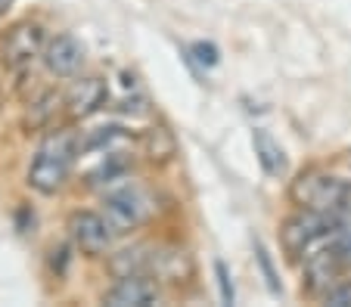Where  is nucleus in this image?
<instances>
[{"instance_id": "obj_1", "label": "nucleus", "mask_w": 351, "mask_h": 307, "mask_svg": "<svg viewBox=\"0 0 351 307\" xmlns=\"http://www.w3.org/2000/svg\"><path fill=\"white\" fill-rule=\"evenodd\" d=\"M351 224V214L326 211V208H302V214L289 217L280 230V242L292 258H311L314 252L332 242Z\"/></svg>"}, {"instance_id": "obj_2", "label": "nucleus", "mask_w": 351, "mask_h": 307, "mask_svg": "<svg viewBox=\"0 0 351 307\" xmlns=\"http://www.w3.org/2000/svg\"><path fill=\"white\" fill-rule=\"evenodd\" d=\"M78 137L72 131H53L40 140L32 165H28V187L40 196H53L66 187L72 165L78 159Z\"/></svg>"}, {"instance_id": "obj_3", "label": "nucleus", "mask_w": 351, "mask_h": 307, "mask_svg": "<svg viewBox=\"0 0 351 307\" xmlns=\"http://www.w3.org/2000/svg\"><path fill=\"white\" fill-rule=\"evenodd\" d=\"M345 270H351V224L320 252L305 258V292L324 295L332 282L342 280Z\"/></svg>"}, {"instance_id": "obj_4", "label": "nucleus", "mask_w": 351, "mask_h": 307, "mask_svg": "<svg viewBox=\"0 0 351 307\" xmlns=\"http://www.w3.org/2000/svg\"><path fill=\"white\" fill-rule=\"evenodd\" d=\"M156 211V199L146 193L143 187H119V189H109L103 196V214H106L112 227L119 233H128V230L140 227L153 217Z\"/></svg>"}, {"instance_id": "obj_5", "label": "nucleus", "mask_w": 351, "mask_h": 307, "mask_svg": "<svg viewBox=\"0 0 351 307\" xmlns=\"http://www.w3.org/2000/svg\"><path fill=\"white\" fill-rule=\"evenodd\" d=\"M342 189H345V181L342 177H336V174L305 171V174H298L295 181H292L289 199L295 202L298 208H326V211H339Z\"/></svg>"}, {"instance_id": "obj_6", "label": "nucleus", "mask_w": 351, "mask_h": 307, "mask_svg": "<svg viewBox=\"0 0 351 307\" xmlns=\"http://www.w3.org/2000/svg\"><path fill=\"white\" fill-rule=\"evenodd\" d=\"M119 230L112 227L106 214H97V211H75L69 217V236H72L75 248L84 254H103L109 252L112 245V236Z\"/></svg>"}, {"instance_id": "obj_7", "label": "nucleus", "mask_w": 351, "mask_h": 307, "mask_svg": "<svg viewBox=\"0 0 351 307\" xmlns=\"http://www.w3.org/2000/svg\"><path fill=\"white\" fill-rule=\"evenodd\" d=\"M156 301H159V286L153 282V276L143 273L119 276V282L103 295V304L109 307H149Z\"/></svg>"}, {"instance_id": "obj_8", "label": "nucleus", "mask_w": 351, "mask_h": 307, "mask_svg": "<svg viewBox=\"0 0 351 307\" xmlns=\"http://www.w3.org/2000/svg\"><path fill=\"white\" fill-rule=\"evenodd\" d=\"M44 62L50 68V75H56V78H75L84 66V44L75 34H60V38L47 44Z\"/></svg>"}, {"instance_id": "obj_9", "label": "nucleus", "mask_w": 351, "mask_h": 307, "mask_svg": "<svg viewBox=\"0 0 351 307\" xmlns=\"http://www.w3.org/2000/svg\"><path fill=\"white\" fill-rule=\"evenodd\" d=\"M40 50H44V25H38V22H25V25L13 28V31L7 34L3 59H7L13 68H22L32 59H38Z\"/></svg>"}, {"instance_id": "obj_10", "label": "nucleus", "mask_w": 351, "mask_h": 307, "mask_svg": "<svg viewBox=\"0 0 351 307\" xmlns=\"http://www.w3.org/2000/svg\"><path fill=\"white\" fill-rule=\"evenodd\" d=\"M106 100H109V84L103 78H97V75L78 78L66 94L69 115H75V118H87V115L99 112V109L106 106Z\"/></svg>"}, {"instance_id": "obj_11", "label": "nucleus", "mask_w": 351, "mask_h": 307, "mask_svg": "<svg viewBox=\"0 0 351 307\" xmlns=\"http://www.w3.org/2000/svg\"><path fill=\"white\" fill-rule=\"evenodd\" d=\"M128 140H131V134H128L125 127L106 124V127H97V131H87L78 140V152L81 155H106V152H115V149Z\"/></svg>"}, {"instance_id": "obj_12", "label": "nucleus", "mask_w": 351, "mask_h": 307, "mask_svg": "<svg viewBox=\"0 0 351 307\" xmlns=\"http://www.w3.org/2000/svg\"><path fill=\"white\" fill-rule=\"evenodd\" d=\"M128 171H131V159H128L125 152H119V149H115V152H106L103 161L87 174V187H112V183L125 181Z\"/></svg>"}, {"instance_id": "obj_13", "label": "nucleus", "mask_w": 351, "mask_h": 307, "mask_svg": "<svg viewBox=\"0 0 351 307\" xmlns=\"http://www.w3.org/2000/svg\"><path fill=\"white\" fill-rule=\"evenodd\" d=\"M252 146H255V155H258V161H261V168H265V174L267 177H280V174L286 171V152H283V146H280L277 140H274L267 131H255L252 134Z\"/></svg>"}, {"instance_id": "obj_14", "label": "nucleus", "mask_w": 351, "mask_h": 307, "mask_svg": "<svg viewBox=\"0 0 351 307\" xmlns=\"http://www.w3.org/2000/svg\"><path fill=\"white\" fill-rule=\"evenodd\" d=\"M320 301L330 307H351V280H336L320 295Z\"/></svg>"}, {"instance_id": "obj_15", "label": "nucleus", "mask_w": 351, "mask_h": 307, "mask_svg": "<svg viewBox=\"0 0 351 307\" xmlns=\"http://www.w3.org/2000/svg\"><path fill=\"white\" fill-rule=\"evenodd\" d=\"M190 53L202 68H215L221 62V50L215 47L212 40H196V44H190Z\"/></svg>"}, {"instance_id": "obj_16", "label": "nucleus", "mask_w": 351, "mask_h": 307, "mask_svg": "<svg viewBox=\"0 0 351 307\" xmlns=\"http://www.w3.org/2000/svg\"><path fill=\"white\" fill-rule=\"evenodd\" d=\"M215 273H218L221 301H224V304H233V298H237V295H233V282H230V273H227V264H224V261H218V264H215Z\"/></svg>"}, {"instance_id": "obj_17", "label": "nucleus", "mask_w": 351, "mask_h": 307, "mask_svg": "<svg viewBox=\"0 0 351 307\" xmlns=\"http://www.w3.org/2000/svg\"><path fill=\"white\" fill-rule=\"evenodd\" d=\"M258 261H261V270H265V276H267V286H271V292L277 295V292H280V286H277V276H274L271 258H267V252H265V245H261V242H258Z\"/></svg>"}, {"instance_id": "obj_18", "label": "nucleus", "mask_w": 351, "mask_h": 307, "mask_svg": "<svg viewBox=\"0 0 351 307\" xmlns=\"http://www.w3.org/2000/svg\"><path fill=\"white\" fill-rule=\"evenodd\" d=\"M339 211H348V214H351V181H345L342 202H339Z\"/></svg>"}, {"instance_id": "obj_19", "label": "nucleus", "mask_w": 351, "mask_h": 307, "mask_svg": "<svg viewBox=\"0 0 351 307\" xmlns=\"http://www.w3.org/2000/svg\"><path fill=\"white\" fill-rule=\"evenodd\" d=\"M13 7V0H0V19H3V16H7V10Z\"/></svg>"}]
</instances>
